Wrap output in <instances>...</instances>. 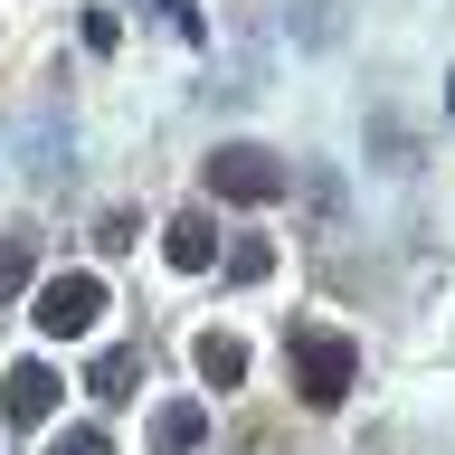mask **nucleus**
I'll return each mask as SVG.
<instances>
[{
  "label": "nucleus",
  "mask_w": 455,
  "mask_h": 455,
  "mask_svg": "<svg viewBox=\"0 0 455 455\" xmlns=\"http://www.w3.org/2000/svg\"><path fill=\"white\" fill-rule=\"evenodd\" d=\"M28 284V237H0V304Z\"/></svg>",
  "instance_id": "nucleus-10"
},
{
  "label": "nucleus",
  "mask_w": 455,
  "mask_h": 455,
  "mask_svg": "<svg viewBox=\"0 0 455 455\" xmlns=\"http://www.w3.org/2000/svg\"><path fill=\"white\" fill-rule=\"evenodd\" d=\"M28 323L48 341H85L95 323H105V275H85V266H67V275L38 284V304H28Z\"/></svg>",
  "instance_id": "nucleus-2"
},
{
  "label": "nucleus",
  "mask_w": 455,
  "mask_h": 455,
  "mask_svg": "<svg viewBox=\"0 0 455 455\" xmlns=\"http://www.w3.org/2000/svg\"><path fill=\"white\" fill-rule=\"evenodd\" d=\"M228 275H237V284H266V275H275V247H266V237H237V247H228Z\"/></svg>",
  "instance_id": "nucleus-9"
},
{
  "label": "nucleus",
  "mask_w": 455,
  "mask_h": 455,
  "mask_svg": "<svg viewBox=\"0 0 455 455\" xmlns=\"http://www.w3.org/2000/svg\"><path fill=\"white\" fill-rule=\"evenodd\" d=\"M162 256L180 266V275H199V266H219V228L190 209V219H171V228H162Z\"/></svg>",
  "instance_id": "nucleus-5"
},
{
  "label": "nucleus",
  "mask_w": 455,
  "mask_h": 455,
  "mask_svg": "<svg viewBox=\"0 0 455 455\" xmlns=\"http://www.w3.org/2000/svg\"><path fill=\"white\" fill-rule=\"evenodd\" d=\"M199 436H209V408L199 398H171L162 418H152V455H190Z\"/></svg>",
  "instance_id": "nucleus-6"
},
{
  "label": "nucleus",
  "mask_w": 455,
  "mask_h": 455,
  "mask_svg": "<svg viewBox=\"0 0 455 455\" xmlns=\"http://www.w3.org/2000/svg\"><path fill=\"white\" fill-rule=\"evenodd\" d=\"M209 190H219V199H247V209H266V199L294 190V171H284L275 152H256V142H228V152H209Z\"/></svg>",
  "instance_id": "nucleus-3"
},
{
  "label": "nucleus",
  "mask_w": 455,
  "mask_h": 455,
  "mask_svg": "<svg viewBox=\"0 0 455 455\" xmlns=\"http://www.w3.org/2000/svg\"><path fill=\"white\" fill-rule=\"evenodd\" d=\"M57 455H114V446H105V427H67V436H57Z\"/></svg>",
  "instance_id": "nucleus-11"
},
{
  "label": "nucleus",
  "mask_w": 455,
  "mask_h": 455,
  "mask_svg": "<svg viewBox=\"0 0 455 455\" xmlns=\"http://www.w3.org/2000/svg\"><path fill=\"white\" fill-rule=\"evenodd\" d=\"M133 379H142V351H105V361L85 370V389H95V398H133Z\"/></svg>",
  "instance_id": "nucleus-8"
},
{
  "label": "nucleus",
  "mask_w": 455,
  "mask_h": 455,
  "mask_svg": "<svg viewBox=\"0 0 455 455\" xmlns=\"http://www.w3.org/2000/svg\"><path fill=\"white\" fill-rule=\"evenodd\" d=\"M162 10H171V28H180V38H199V10H190V0H162Z\"/></svg>",
  "instance_id": "nucleus-12"
},
{
  "label": "nucleus",
  "mask_w": 455,
  "mask_h": 455,
  "mask_svg": "<svg viewBox=\"0 0 455 455\" xmlns=\"http://www.w3.org/2000/svg\"><path fill=\"white\" fill-rule=\"evenodd\" d=\"M284 361H294V389L313 398V408H341V389H351V370H361V351L341 332H323V323H304V332L284 341Z\"/></svg>",
  "instance_id": "nucleus-1"
},
{
  "label": "nucleus",
  "mask_w": 455,
  "mask_h": 455,
  "mask_svg": "<svg viewBox=\"0 0 455 455\" xmlns=\"http://www.w3.org/2000/svg\"><path fill=\"white\" fill-rule=\"evenodd\" d=\"M190 361H199V379H209V389H237V379H247V341H237V332H199Z\"/></svg>",
  "instance_id": "nucleus-7"
},
{
  "label": "nucleus",
  "mask_w": 455,
  "mask_h": 455,
  "mask_svg": "<svg viewBox=\"0 0 455 455\" xmlns=\"http://www.w3.org/2000/svg\"><path fill=\"white\" fill-rule=\"evenodd\" d=\"M57 398H67V389H57V370L48 361H20L10 379H0V418H10V427H38V418H57Z\"/></svg>",
  "instance_id": "nucleus-4"
}]
</instances>
